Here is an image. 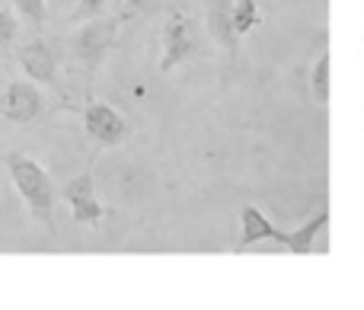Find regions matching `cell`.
Wrapping results in <instances>:
<instances>
[{
    "label": "cell",
    "instance_id": "1",
    "mask_svg": "<svg viewBox=\"0 0 364 310\" xmlns=\"http://www.w3.org/2000/svg\"><path fill=\"white\" fill-rule=\"evenodd\" d=\"M6 170L10 179L16 186V192L23 196V202L29 205V215L36 218L42 228L55 230V202H58V189L51 183V176L45 173L42 164H36L26 154H6Z\"/></svg>",
    "mask_w": 364,
    "mask_h": 310
},
{
    "label": "cell",
    "instance_id": "2",
    "mask_svg": "<svg viewBox=\"0 0 364 310\" xmlns=\"http://www.w3.org/2000/svg\"><path fill=\"white\" fill-rule=\"evenodd\" d=\"M115 36H119V19L115 16H93L74 32L70 38V55L87 68V74L93 77L100 70V64L106 61L109 48L115 45Z\"/></svg>",
    "mask_w": 364,
    "mask_h": 310
},
{
    "label": "cell",
    "instance_id": "3",
    "mask_svg": "<svg viewBox=\"0 0 364 310\" xmlns=\"http://www.w3.org/2000/svg\"><path fill=\"white\" fill-rule=\"evenodd\" d=\"M83 128H87L90 141L96 147H119L132 134L125 115L115 112L109 102H100V100L87 102V109H83Z\"/></svg>",
    "mask_w": 364,
    "mask_h": 310
},
{
    "label": "cell",
    "instance_id": "4",
    "mask_svg": "<svg viewBox=\"0 0 364 310\" xmlns=\"http://www.w3.org/2000/svg\"><path fill=\"white\" fill-rule=\"evenodd\" d=\"M198 45H201V36H198L195 19L182 16V13H173L170 23L164 26V58H160V70L170 74L173 68H179L182 61H188V58L198 51Z\"/></svg>",
    "mask_w": 364,
    "mask_h": 310
},
{
    "label": "cell",
    "instance_id": "5",
    "mask_svg": "<svg viewBox=\"0 0 364 310\" xmlns=\"http://www.w3.org/2000/svg\"><path fill=\"white\" fill-rule=\"evenodd\" d=\"M61 198L68 202L70 218L77 224H100L102 221V205L96 198V183H93V160L87 164V170L77 173L74 179H68V186L61 189Z\"/></svg>",
    "mask_w": 364,
    "mask_h": 310
},
{
    "label": "cell",
    "instance_id": "6",
    "mask_svg": "<svg viewBox=\"0 0 364 310\" xmlns=\"http://www.w3.org/2000/svg\"><path fill=\"white\" fill-rule=\"evenodd\" d=\"M45 100L38 93V87L32 80H13L0 93V115L13 125H29L42 115Z\"/></svg>",
    "mask_w": 364,
    "mask_h": 310
},
{
    "label": "cell",
    "instance_id": "7",
    "mask_svg": "<svg viewBox=\"0 0 364 310\" xmlns=\"http://www.w3.org/2000/svg\"><path fill=\"white\" fill-rule=\"evenodd\" d=\"M16 61L23 68V74L29 77L32 83H55L58 77V51L51 42L45 38H29L16 48Z\"/></svg>",
    "mask_w": 364,
    "mask_h": 310
},
{
    "label": "cell",
    "instance_id": "8",
    "mask_svg": "<svg viewBox=\"0 0 364 310\" xmlns=\"http://www.w3.org/2000/svg\"><path fill=\"white\" fill-rule=\"evenodd\" d=\"M230 0H211V6H208V32L227 48H233V42H237V32L230 26Z\"/></svg>",
    "mask_w": 364,
    "mask_h": 310
},
{
    "label": "cell",
    "instance_id": "9",
    "mask_svg": "<svg viewBox=\"0 0 364 310\" xmlns=\"http://www.w3.org/2000/svg\"><path fill=\"white\" fill-rule=\"evenodd\" d=\"M265 237H272V240H275L278 228L259 208L246 205V208H243V237H240V250L250 247V243H256V240H265Z\"/></svg>",
    "mask_w": 364,
    "mask_h": 310
},
{
    "label": "cell",
    "instance_id": "10",
    "mask_svg": "<svg viewBox=\"0 0 364 310\" xmlns=\"http://www.w3.org/2000/svg\"><path fill=\"white\" fill-rule=\"evenodd\" d=\"M326 211H320L316 218H310L307 224H304L301 230H294V234H284V230H278V237L275 240L278 243H284V247H291V253H314V237H316V230L326 224Z\"/></svg>",
    "mask_w": 364,
    "mask_h": 310
},
{
    "label": "cell",
    "instance_id": "11",
    "mask_svg": "<svg viewBox=\"0 0 364 310\" xmlns=\"http://www.w3.org/2000/svg\"><path fill=\"white\" fill-rule=\"evenodd\" d=\"M256 23H259L256 0H233V6H230V26H233V32H237V36H246V32H250Z\"/></svg>",
    "mask_w": 364,
    "mask_h": 310
},
{
    "label": "cell",
    "instance_id": "12",
    "mask_svg": "<svg viewBox=\"0 0 364 310\" xmlns=\"http://www.w3.org/2000/svg\"><path fill=\"white\" fill-rule=\"evenodd\" d=\"M10 4L13 13L19 19H26L29 26H36V29H42L48 23V0H10Z\"/></svg>",
    "mask_w": 364,
    "mask_h": 310
},
{
    "label": "cell",
    "instance_id": "13",
    "mask_svg": "<svg viewBox=\"0 0 364 310\" xmlns=\"http://www.w3.org/2000/svg\"><path fill=\"white\" fill-rule=\"evenodd\" d=\"M106 4L109 0H77V6L68 13V23H87V19L100 16Z\"/></svg>",
    "mask_w": 364,
    "mask_h": 310
},
{
    "label": "cell",
    "instance_id": "14",
    "mask_svg": "<svg viewBox=\"0 0 364 310\" xmlns=\"http://www.w3.org/2000/svg\"><path fill=\"white\" fill-rule=\"evenodd\" d=\"M16 32H19V16L13 10H0V51L16 42Z\"/></svg>",
    "mask_w": 364,
    "mask_h": 310
},
{
    "label": "cell",
    "instance_id": "15",
    "mask_svg": "<svg viewBox=\"0 0 364 310\" xmlns=\"http://www.w3.org/2000/svg\"><path fill=\"white\" fill-rule=\"evenodd\" d=\"M314 87H316V96L326 102V96H329V51L320 55V64H316V70H314Z\"/></svg>",
    "mask_w": 364,
    "mask_h": 310
},
{
    "label": "cell",
    "instance_id": "16",
    "mask_svg": "<svg viewBox=\"0 0 364 310\" xmlns=\"http://www.w3.org/2000/svg\"><path fill=\"white\" fill-rule=\"evenodd\" d=\"M166 0H128V6H132L134 13H157L164 10Z\"/></svg>",
    "mask_w": 364,
    "mask_h": 310
}]
</instances>
